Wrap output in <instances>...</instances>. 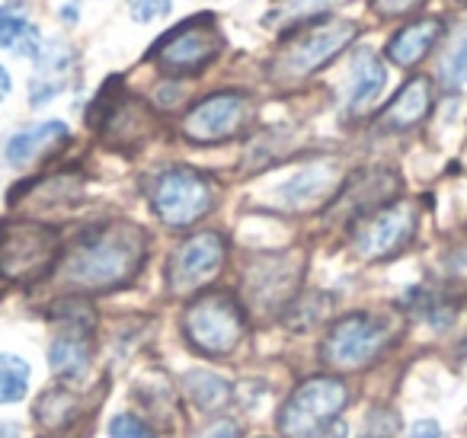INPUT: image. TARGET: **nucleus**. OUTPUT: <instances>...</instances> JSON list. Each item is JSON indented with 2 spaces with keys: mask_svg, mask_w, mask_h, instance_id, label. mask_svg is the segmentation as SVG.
I'll use <instances>...</instances> for the list:
<instances>
[{
  "mask_svg": "<svg viewBox=\"0 0 467 438\" xmlns=\"http://www.w3.org/2000/svg\"><path fill=\"white\" fill-rule=\"evenodd\" d=\"M349 403V391L339 378H311L285 400L279 432L285 438H320Z\"/></svg>",
  "mask_w": 467,
  "mask_h": 438,
  "instance_id": "423d86ee",
  "label": "nucleus"
},
{
  "mask_svg": "<svg viewBox=\"0 0 467 438\" xmlns=\"http://www.w3.org/2000/svg\"><path fill=\"white\" fill-rule=\"evenodd\" d=\"M441 80L448 87H461L467 84V29L454 39V46L445 52V61H441Z\"/></svg>",
  "mask_w": 467,
  "mask_h": 438,
  "instance_id": "a878e982",
  "label": "nucleus"
},
{
  "mask_svg": "<svg viewBox=\"0 0 467 438\" xmlns=\"http://www.w3.org/2000/svg\"><path fill=\"white\" fill-rule=\"evenodd\" d=\"M227 244L221 234L202 231L186 237L167 259V285L173 295H192L221 272Z\"/></svg>",
  "mask_w": 467,
  "mask_h": 438,
  "instance_id": "9d476101",
  "label": "nucleus"
},
{
  "mask_svg": "<svg viewBox=\"0 0 467 438\" xmlns=\"http://www.w3.org/2000/svg\"><path fill=\"white\" fill-rule=\"evenodd\" d=\"M173 10V0H129V14L138 23H150L161 20Z\"/></svg>",
  "mask_w": 467,
  "mask_h": 438,
  "instance_id": "c85d7f7f",
  "label": "nucleus"
},
{
  "mask_svg": "<svg viewBox=\"0 0 467 438\" xmlns=\"http://www.w3.org/2000/svg\"><path fill=\"white\" fill-rule=\"evenodd\" d=\"M426 0H371V10L381 16H407L416 7H422Z\"/></svg>",
  "mask_w": 467,
  "mask_h": 438,
  "instance_id": "c756f323",
  "label": "nucleus"
},
{
  "mask_svg": "<svg viewBox=\"0 0 467 438\" xmlns=\"http://www.w3.org/2000/svg\"><path fill=\"white\" fill-rule=\"evenodd\" d=\"M429 106H432V84L426 78H413L390 99L378 125H381V131H410L429 116Z\"/></svg>",
  "mask_w": 467,
  "mask_h": 438,
  "instance_id": "f3484780",
  "label": "nucleus"
},
{
  "mask_svg": "<svg viewBox=\"0 0 467 438\" xmlns=\"http://www.w3.org/2000/svg\"><path fill=\"white\" fill-rule=\"evenodd\" d=\"M388 87V68L378 58L371 48H362L352 58V71H349V112L358 116L365 112Z\"/></svg>",
  "mask_w": 467,
  "mask_h": 438,
  "instance_id": "aec40b11",
  "label": "nucleus"
},
{
  "mask_svg": "<svg viewBox=\"0 0 467 438\" xmlns=\"http://www.w3.org/2000/svg\"><path fill=\"white\" fill-rule=\"evenodd\" d=\"M182 391L195 400L199 410H208V412L221 410V406L231 400V384L214 371H189L186 378H182Z\"/></svg>",
  "mask_w": 467,
  "mask_h": 438,
  "instance_id": "5701e85b",
  "label": "nucleus"
},
{
  "mask_svg": "<svg viewBox=\"0 0 467 438\" xmlns=\"http://www.w3.org/2000/svg\"><path fill=\"white\" fill-rule=\"evenodd\" d=\"M90 359H93L90 329L61 327V336H55L52 346H48V365H52V374H58V378L67 381L84 378Z\"/></svg>",
  "mask_w": 467,
  "mask_h": 438,
  "instance_id": "412c9836",
  "label": "nucleus"
},
{
  "mask_svg": "<svg viewBox=\"0 0 467 438\" xmlns=\"http://www.w3.org/2000/svg\"><path fill=\"white\" fill-rule=\"evenodd\" d=\"M221 48H224V36H221L214 16L199 14V16H192V20L180 23L176 29H170V33L150 48L148 58L154 61L163 74L189 78V74L205 71L221 55Z\"/></svg>",
  "mask_w": 467,
  "mask_h": 438,
  "instance_id": "39448f33",
  "label": "nucleus"
},
{
  "mask_svg": "<svg viewBox=\"0 0 467 438\" xmlns=\"http://www.w3.org/2000/svg\"><path fill=\"white\" fill-rule=\"evenodd\" d=\"M58 259V234L39 221L0 224V282L33 285L48 276Z\"/></svg>",
  "mask_w": 467,
  "mask_h": 438,
  "instance_id": "7ed1b4c3",
  "label": "nucleus"
},
{
  "mask_svg": "<svg viewBox=\"0 0 467 438\" xmlns=\"http://www.w3.org/2000/svg\"><path fill=\"white\" fill-rule=\"evenodd\" d=\"M390 342V323L388 317L378 314H356L339 317L330 327L324 339V361L337 371H358L368 368Z\"/></svg>",
  "mask_w": 467,
  "mask_h": 438,
  "instance_id": "0eeeda50",
  "label": "nucleus"
},
{
  "mask_svg": "<svg viewBox=\"0 0 467 438\" xmlns=\"http://www.w3.org/2000/svg\"><path fill=\"white\" fill-rule=\"evenodd\" d=\"M202 438H237V425H234L231 419H221V422H214Z\"/></svg>",
  "mask_w": 467,
  "mask_h": 438,
  "instance_id": "2f4dec72",
  "label": "nucleus"
},
{
  "mask_svg": "<svg viewBox=\"0 0 467 438\" xmlns=\"http://www.w3.org/2000/svg\"><path fill=\"white\" fill-rule=\"evenodd\" d=\"M103 138L116 144H138L141 138L150 135L154 129V116L148 112V106H141L131 97H116L103 90Z\"/></svg>",
  "mask_w": 467,
  "mask_h": 438,
  "instance_id": "4468645a",
  "label": "nucleus"
},
{
  "mask_svg": "<svg viewBox=\"0 0 467 438\" xmlns=\"http://www.w3.org/2000/svg\"><path fill=\"white\" fill-rule=\"evenodd\" d=\"M78 397H74L71 391H48L42 393V400L36 403V416H39L42 425H48V429H65V425H71L74 419H78Z\"/></svg>",
  "mask_w": 467,
  "mask_h": 438,
  "instance_id": "b1692460",
  "label": "nucleus"
},
{
  "mask_svg": "<svg viewBox=\"0 0 467 438\" xmlns=\"http://www.w3.org/2000/svg\"><path fill=\"white\" fill-rule=\"evenodd\" d=\"M182 329L195 352L202 355H227L244 339V308L227 291H208L195 297L182 317Z\"/></svg>",
  "mask_w": 467,
  "mask_h": 438,
  "instance_id": "20e7f679",
  "label": "nucleus"
},
{
  "mask_svg": "<svg viewBox=\"0 0 467 438\" xmlns=\"http://www.w3.org/2000/svg\"><path fill=\"white\" fill-rule=\"evenodd\" d=\"M301 266L288 263L285 256H263L256 259V266L244 278V288L254 308L260 310H275L282 301H288L292 288L298 285Z\"/></svg>",
  "mask_w": 467,
  "mask_h": 438,
  "instance_id": "ddd939ff",
  "label": "nucleus"
},
{
  "mask_svg": "<svg viewBox=\"0 0 467 438\" xmlns=\"http://www.w3.org/2000/svg\"><path fill=\"white\" fill-rule=\"evenodd\" d=\"M416 234V208L410 202L384 205L356 224L352 246L362 259H388L397 256Z\"/></svg>",
  "mask_w": 467,
  "mask_h": 438,
  "instance_id": "9b49d317",
  "label": "nucleus"
},
{
  "mask_svg": "<svg viewBox=\"0 0 467 438\" xmlns=\"http://www.w3.org/2000/svg\"><path fill=\"white\" fill-rule=\"evenodd\" d=\"M441 29H445V23L435 20V16H422V20L407 23V26L388 42L384 55H388V61L397 68L420 65V61L435 48V42L441 39Z\"/></svg>",
  "mask_w": 467,
  "mask_h": 438,
  "instance_id": "2eb2a0df",
  "label": "nucleus"
},
{
  "mask_svg": "<svg viewBox=\"0 0 467 438\" xmlns=\"http://www.w3.org/2000/svg\"><path fill=\"white\" fill-rule=\"evenodd\" d=\"M0 48L16 58H36L42 48L39 26L29 20L23 0H7L0 4Z\"/></svg>",
  "mask_w": 467,
  "mask_h": 438,
  "instance_id": "6ab92c4d",
  "label": "nucleus"
},
{
  "mask_svg": "<svg viewBox=\"0 0 467 438\" xmlns=\"http://www.w3.org/2000/svg\"><path fill=\"white\" fill-rule=\"evenodd\" d=\"M407 438H445V432H441V425L435 419H420V422L410 425Z\"/></svg>",
  "mask_w": 467,
  "mask_h": 438,
  "instance_id": "7c9ffc66",
  "label": "nucleus"
},
{
  "mask_svg": "<svg viewBox=\"0 0 467 438\" xmlns=\"http://www.w3.org/2000/svg\"><path fill=\"white\" fill-rule=\"evenodd\" d=\"M0 438H23L20 422H0Z\"/></svg>",
  "mask_w": 467,
  "mask_h": 438,
  "instance_id": "473e14b6",
  "label": "nucleus"
},
{
  "mask_svg": "<svg viewBox=\"0 0 467 438\" xmlns=\"http://www.w3.org/2000/svg\"><path fill=\"white\" fill-rule=\"evenodd\" d=\"M78 10H80V4H67V7L61 10V16H65V23H78Z\"/></svg>",
  "mask_w": 467,
  "mask_h": 438,
  "instance_id": "f704fd0d",
  "label": "nucleus"
},
{
  "mask_svg": "<svg viewBox=\"0 0 467 438\" xmlns=\"http://www.w3.org/2000/svg\"><path fill=\"white\" fill-rule=\"evenodd\" d=\"M109 438H157L150 432L148 422H141L138 416H129V412H119L109 422Z\"/></svg>",
  "mask_w": 467,
  "mask_h": 438,
  "instance_id": "cd10ccee",
  "label": "nucleus"
},
{
  "mask_svg": "<svg viewBox=\"0 0 467 438\" xmlns=\"http://www.w3.org/2000/svg\"><path fill=\"white\" fill-rule=\"evenodd\" d=\"M10 87H14V84H10V74H7V68L0 65V103H4V99L10 97Z\"/></svg>",
  "mask_w": 467,
  "mask_h": 438,
  "instance_id": "72a5a7b5",
  "label": "nucleus"
},
{
  "mask_svg": "<svg viewBox=\"0 0 467 438\" xmlns=\"http://www.w3.org/2000/svg\"><path fill=\"white\" fill-rule=\"evenodd\" d=\"M333 182H337L333 167H327V163L307 167V170H301L295 180H288L285 186H282V202H285V205H295V208H305V205H311V202L324 199V195L333 189Z\"/></svg>",
  "mask_w": 467,
  "mask_h": 438,
  "instance_id": "4be33fe9",
  "label": "nucleus"
},
{
  "mask_svg": "<svg viewBox=\"0 0 467 438\" xmlns=\"http://www.w3.org/2000/svg\"><path fill=\"white\" fill-rule=\"evenodd\" d=\"M33 80H29V103L42 106L65 93L78 78V55L65 39L42 42L39 55L33 58Z\"/></svg>",
  "mask_w": 467,
  "mask_h": 438,
  "instance_id": "f8f14e48",
  "label": "nucleus"
},
{
  "mask_svg": "<svg viewBox=\"0 0 467 438\" xmlns=\"http://www.w3.org/2000/svg\"><path fill=\"white\" fill-rule=\"evenodd\" d=\"M33 368L20 355L0 352V403H20L29 391Z\"/></svg>",
  "mask_w": 467,
  "mask_h": 438,
  "instance_id": "393cba45",
  "label": "nucleus"
},
{
  "mask_svg": "<svg viewBox=\"0 0 467 438\" xmlns=\"http://www.w3.org/2000/svg\"><path fill=\"white\" fill-rule=\"evenodd\" d=\"M358 36V23L339 20V16H320L314 23H301L298 33L288 36L282 52L273 61V78L279 84H298V80L327 68L352 39Z\"/></svg>",
  "mask_w": 467,
  "mask_h": 438,
  "instance_id": "f03ea898",
  "label": "nucleus"
},
{
  "mask_svg": "<svg viewBox=\"0 0 467 438\" xmlns=\"http://www.w3.org/2000/svg\"><path fill=\"white\" fill-rule=\"evenodd\" d=\"M394 189H397V180H394V173H388V170L365 173V176H358V180L352 182L343 195H339L337 212L346 214V218H352V221H362V218H368L371 212H378V208L388 205V199H390Z\"/></svg>",
  "mask_w": 467,
  "mask_h": 438,
  "instance_id": "dca6fc26",
  "label": "nucleus"
},
{
  "mask_svg": "<svg viewBox=\"0 0 467 438\" xmlns=\"http://www.w3.org/2000/svg\"><path fill=\"white\" fill-rule=\"evenodd\" d=\"M148 256V237L131 221H106L74 240L65 259V282L78 291L125 288Z\"/></svg>",
  "mask_w": 467,
  "mask_h": 438,
  "instance_id": "f257e3e1",
  "label": "nucleus"
},
{
  "mask_svg": "<svg viewBox=\"0 0 467 438\" xmlns=\"http://www.w3.org/2000/svg\"><path fill=\"white\" fill-rule=\"evenodd\" d=\"M254 119V103L247 93L224 90L199 99L182 119V135L192 144H221L237 138Z\"/></svg>",
  "mask_w": 467,
  "mask_h": 438,
  "instance_id": "1a4fd4ad",
  "label": "nucleus"
},
{
  "mask_svg": "<svg viewBox=\"0 0 467 438\" xmlns=\"http://www.w3.org/2000/svg\"><path fill=\"white\" fill-rule=\"evenodd\" d=\"M339 4H346V0H285L282 14H288V20H295V23H307V20H314V16L320 20L327 10L339 7Z\"/></svg>",
  "mask_w": 467,
  "mask_h": 438,
  "instance_id": "bb28decb",
  "label": "nucleus"
},
{
  "mask_svg": "<svg viewBox=\"0 0 467 438\" xmlns=\"http://www.w3.org/2000/svg\"><path fill=\"white\" fill-rule=\"evenodd\" d=\"M150 205L167 227H189L214 205V182L192 167L161 170L150 186Z\"/></svg>",
  "mask_w": 467,
  "mask_h": 438,
  "instance_id": "6e6552de",
  "label": "nucleus"
},
{
  "mask_svg": "<svg viewBox=\"0 0 467 438\" xmlns=\"http://www.w3.org/2000/svg\"><path fill=\"white\" fill-rule=\"evenodd\" d=\"M67 141V125L65 122H39L33 129H23L16 135H10V141L4 144V157L10 167H26V163L46 157L48 151H55L58 144Z\"/></svg>",
  "mask_w": 467,
  "mask_h": 438,
  "instance_id": "a211bd4d",
  "label": "nucleus"
}]
</instances>
